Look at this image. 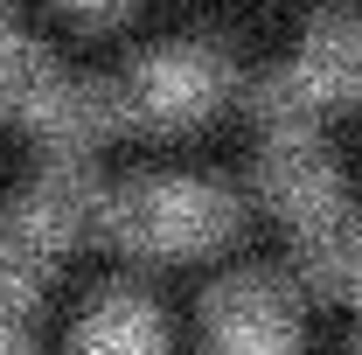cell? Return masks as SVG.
Wrapping results in <instances>:
<instances>
[{"mask_svg":"<svg viewBox=\"0 0 362 355\" xmlns=\"http://www.w3.org/2000/svg\"><path fill=\"white\" fill-rule=\"evenodd\" d=\"M356 355H362V349H356Z\"/></svg>","mask_w":362,"mask_h":355,"instance_id":"obj_13","label":"cell"},{"mask_svg":"<svg viewBox=\"0 0 362 355\" xmlns=\"http://www.w3.org/2000/svg\"><path fill=\"white\" fill-rule=\"evenodd\" d=\"M209 355H300V313L272 272H237L209 293Z\"/></svg>","mask_w":362,"mask_h":355,"instance_id":"obj_5","label":"cell"},{"mask_svg":"<svg viewBox=\"0 0 362 355\" xmlns=\"http://www.w3.org/2000/svg\"><path fill=\"white\" fill-rule=\"evenodd\" d=\"M77 355H168V320L139 293H105L77 327Z\"/></svg>","mask_w":362,"mask_h":355,"instance_id":"obj_8","label":"cell"},{"mask_svg":"<svg viewBox=\"0 0 362 355\" xmlns=\"http://www.w3.org/2000/svg\"><path fill=\"white\" fill-rule=\"evenodd\" d=\"M28 133H42L49 146H90L98 133L119 126V98L112 84H90V77H70V70H49L42 84L28 91V105L14 112Z\"/></svg>","mask_w":362,"mask_h":355,"instance_id":"obj_7","label":"cell"},{"mask_svg":"<svg viewBox=\"0 0 362 355\" xmlns=\"http://www.w3.org/2000/svg\"><path fill=\"white\" fill-rule=\"evenodd\" d=\"M98 223V181L84 168H49L7 216H0V286L14 293H42L49 265L70 251V237H84Z\"/></svg>","mask_w":362,"mask_h":355,"instance_id":"obj_3","label":"cell"},{"mask_svg":"<svg viewBox=\"0 0 362 355\" xmlns=\"http://www.w3.org/2000/svg\"><path fill=\"white\" fill-rule=\"evenodd\" d=\"M63 7H77V14H119L126 0H63Z\"/></svg>","mask_w":362,"mask_h":355,"instance_id":"obj_11","label":"cell"},{"mask_svg":"<svg viewBox=\"0 0 362 355\" xmlns=\"http://www.w3.org/2000/svg\"><path fill=\"white\" fill-rule=\"evenodd\" d=\"M349 98H362V7H320L307 42L258 84V119L272 133H314L320 112Z\"/></svg>","mask_w":362,"mask_h":355,"instance_id":"obj_2","label":"cell"},{"mask_svg":"<svg viewBox=\"0 0 362 355\" xmlns=\"http://www.w3.org/2000/svg\"><path fill=\"white\" fill-rule=\"evenodd\" d=\"M98 230L126 251H209L237 230V195L195 175H139L98 188Z\"/></svg>","mask_w":362,"mask_h":355,"instance_id":"obj_1","label":"cell"},{"mask_svg":"<svg viewBox=\"0 0 362 355\" xmlns=\"http://www.w3.org/2000/svg\"><path fill=\"white\" fill-rule=\"evenodd\" d=\"M28 293H14V286H0V355H28Z\"/></svg>","mask_w":362,"mask_h":355,"instance_id":"obj_10","label":"cell"},{"mask_svg":"<svg viewBox=\"0 0 362 355\" xmlns=\"http://www.w3.org/2000/svg\"><path fill=\"white\" fill-rule=\"evenodd\" d=\"M258 188H265V202H279L293 216V230L349 209L341 202V175H334V161H327V146L314 133H272L265 153H258Z\"/></svg>","mask_w":362,"mask_h":355,"instance_id":"obj_6","label":"cell"},{"mask_svg":"<svg viewBox=\"0 0 362 355\" xmlns=\"http://www.w3.org/2000/svg\"><path fill=\"white\" fill-rule=\"evenodd\" d=\"M300 272L320 293H356V279H362V216L356 209H334V216L300 230Z\"/></svg>","mask_w":362,"mask_h":355,"instance_id":"obj_9","label":"cell"},{"mask_svg":"<svg viewBox=\"0 0 362 355\" xmlns=\"http://www.w3.org/2000/svg\"><path fill=\"white\" fill-rule=\"evenodd\" d=\"M223 91H230V56L216 42H168L139 56L126 84H112V98H119V119L181 126V119H202L209 105H223Z\"/></svg>","mask_w":362,"mask_h":355,"instance_id":"obj_4","label":"cell"},{"mask_svg":"<svg viewBox=\"0 0 362 355\" xmlns=\"http://www.w3.org/2000/svg\"><path fill=\"white\" fill-rule=\"evenodd\" d=\"M349 300H356V307H362V279H356V293H349Z\"/></svg>","mask_w":362,"mask_h":355,"instance_id":"obj_12","label":"cell"}]
</instances>
